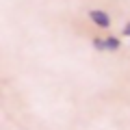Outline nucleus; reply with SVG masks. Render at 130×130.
Wrapping results in <instances>:
<instances>
[{
	"mask_svg": "<svg viewBox=\"0 0 130 130\" xmlns=\"http://www.w3.org/2000/svg\"><path fill=\"white\" fill-rule=\"evenodd\" d=\"M91 46L95 52H117L121 48L119 37H91Z\"/></svg>",
	"mask_w": 130,
	"mask_h": 130,
	"instance_id": "f257e3e1",
	"label": "nucleus"
},
{
	"mask_svg": "<svg viewBox=\"0 0 130 130\" xmlns=\"http://www.w3.org/2000/svg\"><path fill=\"white\" fill-rule=\"evenodd\" d=\"M87 18H89V22H91L93 26H98V28H111L113 26L111 15H108L104 9H89Z\"/></svg>",
	"mask_w": 130,
	"mask_h": 130,
	"instance_id": "f03ea898",
	"label": "nucleus"
},
{
	"mask_svg": "<svg viewBox=\"0 0 130 130\" xmlns=\"http://www.w3.org/2000/svg\"><path fill=\"white\" fill-rule=\"evenodd\" d=\"M121 35H124V37H130V22L126 24L124 28H121Z\"/></svg>",
	"mask_w": 130,
	"mask_h": 130,
	"instance_id": "7ed1b4c3",
	"label": "nucleus"
}]
</instances>
